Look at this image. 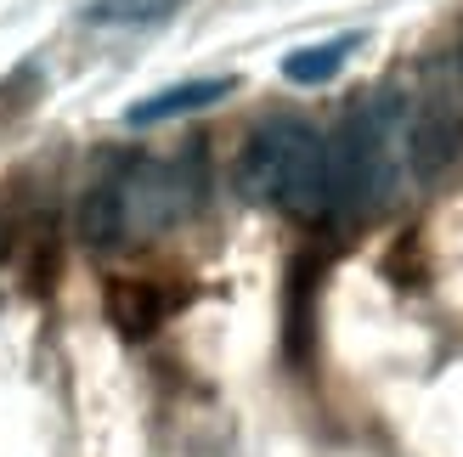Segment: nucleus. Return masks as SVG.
<instances>
[{
    "label": "nucleus",
    "instance_id": "nucleus-5",
    "mask_svg": "<svg viewBox=\"0 0 463 457\" xmlns=\"http://www.w3.org/2000/svg\"><path fill=\"white\" fill-rule=\"evenodd\" d=\"M125 232V175H102L90 181V192L80 198V243L85 248H119Z\"/></svg>",
    "mask_w": 463,
    "mask_h": 457
},
{
    "label": "nucleus",
    "instance_id": "nucleus-7",
    "mask_svg": "<svg viewBox=\"0 0 463 457\" xmlns=\"http://www.w3.org/2000/svg\"><path fill=\"white\" fill-rule=\"evenodd\" d=\"M108 311H113V322H119L125 333H147L158 316L170 311V300L158 288H142V283H119L108 294Z\"/></svg>",
    "mask_w": 463,
    "mask_h": 457
},
{
    "label": "nucleus",
    "instance_id": "nucleus-6",
    "mask_svg": "<svg viewBox=\"0 0 463 457\" xmlns=\"http://www.w3.org/2000/svg\"><path fill=\"white\" fill-rule=\"evenodd\" d=\"M356 45H362V34H339V40L306 45V51H288V57H283V74H288L294 85H328Z\"/></svg>",
    "mask_w": 463,
    "mask_h": 457
},
{
    "label": "nucleus",
    "instance_id": "nucleus-3",
    "mask_svg": "<svg viewBox=\"0 0 463 457\" xmlns=\"http://www.w3.org/2000/svg\"><path fill=\"white\" fill-rule=\"evenodd\" d=\"M407 158H412V170H419L424 181H435L452 158H458V142H463V125H458V113L447 107V102H430L424 113H419V125H412L407 135Z\"/></svg>",
    "mask_w": 463,
    "mask_h": 457
},
{
    "label": "nucleus",
    "instance_id": "nucleus-2",
    "mask_svg": "<svg viewBox=\"0 0 463 457\" xmlns=\"http://www.w3.org/2000/svg\"><path fill=\"white\" fill-rule=\"evenodd\" d=\"M402 147V102L373 90L345 113L339 135L328 142V215H362L390 192Z\"/></svg>",
    "mask_w": 463,
    "mask_h": 457
},
{
    "label": "nucleus",
    "instance_id": "nucleus-8",
    "mask_svg": "<svg viewBox=\"0 0 463 457\" xmlns=\"http://www.w3.org/2000/svg\"><path fill=\"white\" fill-rule=\"evenodd\" d=\"M181 0H90L80 12L85 23H153V17H170Z\"/></svg>",
    "mask_w": 463,
    "mask_h": 457
},
{
    "label": "nucleus",
    "instance_id": "nucleus-4",
    "mask_svg": "<svg viewBox=\"0 0 463 457\" xmlns=\"http://www.w3.org/2000/svg\"><path fill=\"white\" fill-rule=\"evenodd\" d=\"M238 79H181V85H165L142 97L136 107H125V125L147 130V125H165V119H181V113H198V107H215L221 97H232Z\"/></svg>",
    "mask_w": 463,
    "mask_h": 457
},
{
    "label": "nucleus",
    "instance_id": "nucleus-1",
    "mask_svg": "<svg viewBox=\"0 0 463 457\" xmlns=\"http://www.w3.org/2000/svg\"><path fill=\"white\" fill-rule=\"evenodd\" d=\"M238 192L294 220H322L328 215V142L306 119L277 113L243 142Z\"/></svg>",
    "mask_w": 463,
    "mask_h": 457
}]
</instances>
